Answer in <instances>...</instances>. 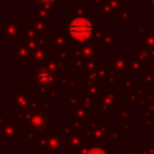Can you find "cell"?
<instances>
[{"label":"cell","mask_w":154,"mask_h":154,"mask_svg":"<svg viewBox=\"0 0 154 154\" xmlns=\"http://www.w3.org/2000/svg\"><path fill=\"white\" fill-rule=\"evenodd\" d=\"M69 34L77 41H84L92 34V23L88 19L79 18L69 24Z\"/></svg>","instance_id":"cell-1"},{"label":"cell","mask_w":154,"mask_h":154,"mask_svg":"<svg viewBox=\"0 0 154 154\" xmlns=\"http://www.w3.org/2000/svg\"><path fill=\"white\" fill-rule=\"evenodd\" d=\"M38 79H42L43 81H46V80H50L51 76H50V73H49V72H42V73H39V75H38Z\"/></svg>","instance_id":"cell-2"}]
</instances>
